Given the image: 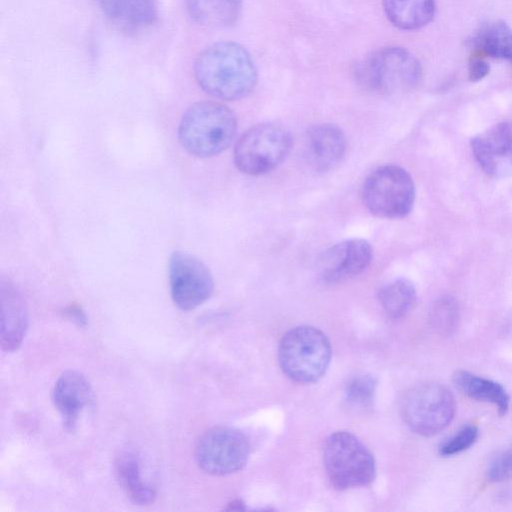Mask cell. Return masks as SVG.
I'll use <instances>...</instances> for the list:
<instances>
[{"label":"cell","instance_id":"5b68a950","mask_svg":"<svg viewBox=\"0 0 512 512\" xmlns=\"http://www.w3.org/2000/svg\"><path fill=\"white\" fill-rule=\"evenodd\" d=\"M323 460L329 481L338 490L367 486L375 478L372 453L350 432L338 431L326 439Z\"/></svg>","mask_w":512,"mask_h":512},{"label":"cell","instance_id":"6da1fadb","mask_svg":"<svg viewBox=\"0 0 512 512\" xmlns=\"http://www.w3.org/2000/svg\"><path fill=\"white\" fill-rule=\"evenodd\" d=\"M199 86L213 97L237 100L257 83V70L249 52L235 42H219L204 49L194 64Z\"/></svg>","mask_w":512,"mask_h":512},{"label":"cell","instance_id":"4316f807","mask_svg":"<svg viewBox=\"0 0 512 512\" xmlns=\"http://www.w3.org/2000/svg\"><path fill=\"white\" fill-rule=\"evenodd\" d=\"M489 72V65L479 57H473L468 65V78L477 82L483 79Z\"/></svg>","mask_w":512,"mask_h":512},{"label":"cell","instance_id":"d6986e66","mask_svg":"<svg viewBox=\"0 0 512 512\" xmlns=\"http://www.w3.org/2000/svg\"><path fill=\"white\" fill-rule=\"evenodd\" d=\"M470 46L480 55L512 62V29L503 21H489L475 32Z\"/></svg>","mask_w":512,"mask_h":512},{"label":"cell","instance_id":"8fae6325","mask_svg":"<svg viewBox=\"0 0 512 512\" xmlns=\"http://www.w3.org/2000/svg\"><path fill=\"white\" fill-rule=\"evenodd\" d=\"M479 166L492 178L512 175V123L500 122L471 139Z\"/></svg>","mask_w":512,"mask_h":512},{"label":"cell","instance_id":"7a4b0ae2","mask_svg":"<svg viewBox=\"0 0 512 512\" xmlns=\"http://www.w3.org/2000/svg\"><path fill=\"white\" fill-rule=\"evenodd\" d=\"M237 130L234 113L225 105L202 101L183 114L178 137L183 148L196 157H211L232 143Z\"/></svg>","mask_w":512,"mask_h":512},{"label":"cell","instance_id":"30bf717a","mask_svg":"<svg viewBox=\"0 0 512 512\" xmlns=\"http://www.w3.org/2000/svg\"><path fill=\"white\" fill-rule=\"evenodd\" d=\"M169 283L174 304L189 311L203 304L214 290L208 267L194 255L175 251L169 261Z\"/></svg>","mask_w":512,"mask_h":512},{"label":"cell","instance_id":"52a82bcc","mask_svg":"<svg viewBox=\"0 0 512 512\" xmlns=\"http://www.w3.org/2000/svg\"><path fill=\"white\" fill-rule=\"evenodd\" d=\"M292 146L289 131L280 124L266 122L248 129L234 149L237 168L251 176L274 170L288 156Z\"/></svg>","mask_w":512,"mask_h":512},{"label":"cell","instance_id":"277c9868","mask_svg":"<svg viewBox=\"0 0 512 512\" xmlns=\"http://www.w3.org/2000/svg\"><path fill=\"white\" fill-rule=\"evenodd\" d=\"M331 345L318 328L303 325L289 330L278 347V361L291 380L310 384L326 372L331 360Z\"/></svg>","mask_w":512,"mask_h":512},{"label":"cell","instance_id":"ac0fdd59","mask_svg":"<svg viewBox=\"0 0 512 512\" xmlns=\"http://www.w3.org/2000/svg\"><path fill=\"white\" fill-rule=\"evenodd\" d=\"M387 19L398 29L418 30L430 23L435 0H382Z\"/></svg>","mask_w":512,"mask_h":512},{"label":"cell","instance_id":"cb8c5ba5","mask_svg":"<svg viewBox=\"0 0 512 512\" xmlns=\"http://www.w3.org/2000/svg\"><path fill=\"white\" fill-rule=\"evenodd\" d=\"M376 388V381L369 375H362L352 379L346 387L345 395L349 403L358 407H367L371 404Z\"/></svg>","mask_w":512,"mask_h":512},{"label":"cell","instance_id":"9c48e42d","mask_svg":"<svg viewBox=\"0 0 512 512\" xmlns=\"http://www.w3.org/2000/svg\"><path fill=\"white\" fill-rule=\"evenodd\" d=\"M250 446L246 436L231 427H214L198 440L195 459L198 466L212 475H227L247 463Z\"/></svg>","mask_w":512,"mask_h":512},{"label":"cell","instance_id":"9a60e30c","mask_svg":"<svg viewBox=\"0 0 512 512\" xmlns=\"http://www.w3.org/2000/svg\"><path fill=\"white\" fill-rule=\"evenodd\" d=\"M0 343L4 351H15L22 343L28 326L27 309L18 290L10 283H1Z\"/></svg>","mask_w":512,"mask_h":512},{"label":"cell","instance_id":"7c38bea8","mask_svg":"<svg viewBox=\"0 0 512 512\" xmlns=\"http://www.w3.org/2000/svg\"><path fill=\"white\" fill-rule=\"evenodd\" d=\"M372 261V247L364 239H349L327 249L319 261L320 277L338 283L364 272Z\"/></svg>","mask_w":512,"mask_h":512},{"label":"cell","instance_id":"44dd1931","mask_svg":"<svg viewBox=\"0 0 512 512\" xmlns=\"http://www.w3.org/2000/svg\"><path fill=\"white\" fill-rule=\"evenodd\" d=\"M453 381L456 387L469 398L492 403L497 406L500 415L506 414L509 408V396L500 384L467 371H457Z\"/></svg>","mask_w":512,"mask_h":512},{"label":"cell","instance_id":"3957f363","mask_svg":"<svg viewBox=\"0 0 512 512\" xmlns=\"http://www.w3.org/2000/svg\"><path fill=\"white\" fill-rule=\"evenodd\" d=\"M356 76L366 90L393 95L416 88L422 78V67L409 50L388 46L367 56L359 64Z\"/></svg>","mask_w":512,"mask_h":512},{"label":"cell","instance_id":"ba28073f","mask_svg":"<svg viewBox=\"0 0 512 512\" xmlns=\"http://www.w3.org/2000/svg\"><path fill=\"white\" fill-rule=\"evenodd\" d=\"M456 404L443 385L425 382L411 387L401 400V414L406 425L422 436H432L452 421Z\"/></svg>","mask_w":512,"mask_h":512},{"label":"cell","instance_id":"ffe728a7","mask_svg":"<svg viewBox=\"0 0 512 512\" xmlns=\"http://www.w3.org/2000/svg\"><path fill=\"white\" fill-rule=\"evenodd\" d=\"M242 0H186L191 18L200 25L222 28L232 25L238 18Z\"/></svg>","mask_w":512,"mask_h":512},{"label":"cell","instance_id":"5bb4252c","mask_svg":"<svg viewBox=\"0 0 512 512\" xmlns=\"http://www.w3.org/2000/svg\"><path fill=\"white\" fill-rule=\"evenodd\" d=\"M92 399L91 385L82 373L67 370L59 376L52 390V401L66 431L76 429L79 416Z\"/></svg>","mask_w":512,"mask_h":512},{"label":"cell","instance_id":"8992f818","mask_svg":"<svg viewBox=\"0 0 512 512\" xmlns=\"http://www.w3.org/2000/svg\"><path fill=\"white\" fill-rule=\"evenodd\" d=\"M362 199L373 215L384 219H400L413 208L415 185L404 168L384 165L372 171L365 179Z\"/></svg>","mask_w":512,"mask_h":512},{"label":"cell","instance_id":"f1b7e54d","mask_svg":"<svg viewBox=\"0 0 512 512\" xmlns=\"http://www.w3.org/2000/svg\"><path fill=\"white\" fill-rule=\"evenodd\" d=\"M244 509H245L244 504L239 500L233 501L227 507V510H244Z\"/></svg>","mask_w":512,"mask_h":512},{"label":"cell","instance_id":"e0dca14e","mask_svg":"<svg viewBox=\"0 0 512 512\" xmlns=\"http://www.w3.org/2000/svg\"><path fill=\"white\" fill-rule=\"evenodd\" d=\"M116 478L127 497L137 505H148L156 498L155 488L142 476L139 454L130 448L120 449L114 459Z\"/></svg>","mask_w":512,"mask_h":512},{"label":"cell","instance_id":"2e32d148","mask_svg":"<svg viewBox=\"0 0 512 512\" xmlns=\"http://www.w3.org/2000/svg\"><path fill=\"white\" fill-rule=\"evenodd\" d=\"M106 17L126 32H137L157 19L156 0H96Z\"/></svg>","mask_w":512,"mask_h":512},{"label":"cell","instance_id":"83f0119b","mask_svg":"<svg viewBox=\"0 0 512 512\" xmlns=\"http://www.w3.org/2000/svg\"><path fill=\"white\" fill-rule=\"evenodd\" d=\"M65 314L79 325H86V316L79 306L70 305L65 309Z\"/></svg>","mask_w":512,"mask_h":512},{"label":"cell","instance_id":"484cf974","mask_svg":"<svg viewBox=\"0 0 512 512\" xmlns=\"http://www.w3.org/2000/svg\"><path fill=\"white\" fill-rule=\"evenodd\" d=\"M487 478L492 482L512 479V447L499 454L489 465Z\"/></svg>","mask_w":512,"mask_h":512},{"label":"cell","instance_id":"603a6c76","mask_svg":"<svg viewBox=\"0 0 512 512\" xmlns=\"http://www.w3.org/2000/svg\"><path fill=\"white\" fill-rule=\"evenodd\" d=\"M432 327L441 335L447 336L454 332L459 322V306L451 296L438 299L430 312Z\"/></svg>","mask_w":512,"mask_h":512},{"label":"cell","instance_id":"7402d4cb","mask_svg":"<svg viewBox=\"0 0 512 512\" xmlns=\"http://www.w3.org/2000/svg\"><path fill=\"white\" fill-rule=\"evenodd\" d=\"M378 299L390 318L399 319L413 309L417 293L412 282L399 278L382 286L378 293Z\"/></svg>","mask_w":512,"mask_h":512},{"label":"cell","instance_id":"d4e9b609","mask_svg":"<svg viewBox=\"0 0 512 512\" xmlns=\"http://www.w3.org/2000/svg\"><path fill=\"white\" fill-rule=\"evenodd\" d=\"M477 437L478 428L475 425H467L439 447V454L442 456L458 454L472 446Z\"/></svg>","mask_w":512,"mask_h":512},{"label":"cell","instance_id":"4fadbf2b","mask_svg":"<svg viewBox=\"0 0 512 512\" xmlns=\"http://www.w3.org/2000/svg\"><path fill=\"white\" fill-rule=\"evenodd\" d=\"M346 147V137L338 126L318 124L306 132L303 156L314 172H328L342 160Z\"/></svg>","mask_w":512,"mask_h":512}]
</instances>
